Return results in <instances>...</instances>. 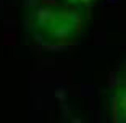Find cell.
<instances>
[{
  "label": "cell",
  "instance_id": "6da1fadb",
  "mask_svg": "<svg viewBox=\"0 0 126 123\" xmlns=\"http://www.w3.org/2000/svg\"><path fill=\"white\" fill-rule=\"evenodd\" d=\"M89 0H24L26 29L45 49L63 47L79 33Z\"/></svg>",
  "mask_w": 126,
  "mask_h": 123
}]
</instances>
